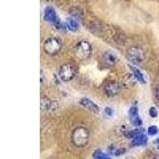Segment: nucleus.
Masks as SVG:
<instances>
[{
    "label": "nucleus",
    "mask_w": 159,
    "mask_h": 159,
    "mask_svg": "<svg viewBox=\"0 0 159 159\" xmlns=\"http://www.w3.org/2000/svg\"><path fill=\"white\" fill-rule=\"evenodd\" d=\"M114 19L118 23L129 29L142 28L143 16L142 12L136 9L119 8L115 12Z\"/></svg>",
    "instance_id": "obj_1"
},
{
    "label": "nucleus",
    "mask_w": 159,
    "mask_h": 159,
    "mask_svg": "<svg viewBox=\"0 0 159 159\" xmlns=\"http://www.w3.org/2000/svg\"><path fill=\"white\" fill-rule=\"evenodd\" d=\"M88 142V135L85 133L77 132L73 135V143L77 147L84 146Z\"/></svg>",
    "instance_id": "obj_2"
},
{
    "label": "nucleus",
    "mask_w": 159,
    "mask_h": 159,
    "mask_svg": "<svg viewBox=\"0 0 159 159\" xmlns=\"http://www.w3.org/2000/svg\"><path fill=\"white\" fill-rule=\"evenodd\" d=\"M97 159H110L108 157H107L104 154H99V156L97 157Z\"/></svg>",
    "instance_id": "obj_3"
},
{
    "label": "nucleus",
    "mask_w": 159,
    "mask_h": 159,
    "mask_svg": "<svg viewBox=\"0 0 159 159\" xmlns=\"http://www.w3.org/2000/svg\"><path fill=\"white\" fill-rule=\"evenodd\" d=\"M154 159H159V155H157V156H156L155 157H154Z\"/></svg>",
    "instance_id": "obj_4"
},
{
    "label": "nucleus",
    "mask_w": 159,
    "mask_h": 159,
    "mask_svg": "<svg viewBox=\"0 0 159 159\" xmlns=\"http://www.w3.org/2000/svg\"><path fill=\"white\" fill-rule=\"evenodd\" d=\"M157 143H158V147H159V139H157Z\"/></svg>",
    "instance_id": "obj_5"
}]
</instances>
